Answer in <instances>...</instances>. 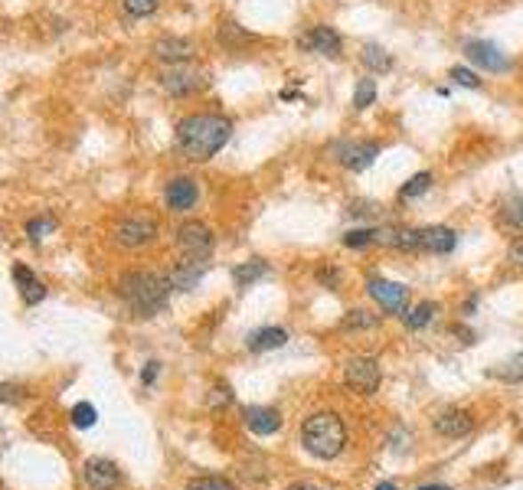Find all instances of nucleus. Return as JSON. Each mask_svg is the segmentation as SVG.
<instances>
[{
    "label": "nucleus",
    "mask_w": 523,
    "mask_h": 490,
    "mask_svg": "<svg viewBox=\"0 0 523 490\" xmlns=\"http://www.w3.org/2000/svg\"><path fill=\"white\" fill-rule=\"evenodd\" d=\"M232 138V121L216 111H200V115H187L177 125V148L193 164H206L220 154Z\"/></svg>",
    "instance_id": "f257e3e1"
},
{
    "label": "nucleus",
    "mask_w": 523,
    "mask_h": 490,
    "mask_svg": "<svg viewBox=\"0 0 523 490\" xmlns=\"http://www.w3.org/2000/svg\"><path fill=\"white\" fill-rule=\"evenodd\" d=\"M171 278L161 275V271H125L118 278V298L128 304L134 314L141 317H154L167 308V298H171Z\"/></svg>",
    "instance_id": "f03ea898"
},
{
    "label": "nucleus",
    "mask_w": 523,
    "mask_h": 490,
    "mask_svg": "<svg viewBox=\"0 0 523 490\" xmlns=\"http://www.w3.org/2000/svg\"><path fill=\"white\" fill-rule=\"evenodd\" d=\"M302 445L308 454L321 461L337 458L347 445V425L337 412H314L302 425Z\"/></svg>",
    "instance_id": "7ed1b4c3"
},
{
    "label": "nucleus",
    "mask_w": 523,
    "mask_h": 490,
    "mask_svg": "<svg viewBox=\"0 0 523 490\" xmlns=\"http://www.w3.org/2000/svg\"><path fill=\"white\" fill-rule=\"evenodd\" d=\"M213 245H216V236L206 222L200 220H187L177 226V249H181L183 259H200L210 261Z\"/></svg>",
    "instance_id": "20e7f679"
},
{
    "label": "nucleus",
    "mask_w": 523,
    "mask_h": 490,
    "mask_svg": "<svg viewBox=\"0 0 523 490\" xmlns=\"http://www.w3.org/2000/svg\"><path fill=\"white\" fill-rule=\"evenodd\" d=\"M210 85V76L203 69H193L190 62H181V66H171V69L161 72V89L173 99H187V95H197Z\"/></svg>",
    "instance_id": "39448f33"
},
{
    "label": "nucleus",
    "mask_w": 523,
    "mask_h": 490,
    "mask_svg": "<svg viewBox=\"0 0 523 490\" xmlns=\"http://www.w3.org/2000/svg\"><path fill=\"white\" fill-rule=\"evenodd\" d=\"M157 239V220L144 216V213H131L115 226V242L121 249H144Z\"/></svg>",
    "instance_id": "423d86ee"
},
{
    "label": "nucleus",
    "mask_w": 523,
    "mask_h": 490,
    "mask_svg": "<svg viewBox=\"0 0 523 490\" xmlns=\"http://www.w3.org/2000/svg\"><path fill=\"white\" fill-rule=\"evenodd\" d=\"M343 380H347V386H350L353 392L373 396V392L380 390L382 370L373 357H350V360L343 363Z\"/></svg>",
    "instance_id": "0eeeda50"
},
{
    "label": "nucleus",
    "mask_w": 523,
    "mask_h": 490,
    "mask_svg": "<svg viewBox=\"0 0 523 490\" xmlns=\"http://www.w3.org/2000/svg\"><path fill=\"white\" fill-rule=\"evenodd\" d=\"M366 294L380 304L382 314H392V317L406 314V308H409V288L399 281H386L373 275V278H366Z\"/></svg>",
    "instance_id": "6e6552de"
},
{
    "label": "nucleus",
    "mask_w": 523,
    "mask_h": 490,
    "mask_svg": "<svg viewBox=\"0 0 523 490\" xmlns=\"http://www.w3.org/2000/svg\"><path fill=\"white\" fill-rule=\"evenodd\" d=\"M380 144L376 141H343L337 144V160H341L347 171H366L373 167V160L380 157Z\"/></svg>",
    "instance_id": "1a4fd4ad"
},
{
    "label": "nucleus",
    "mask_w": 523,
    "mask_h": 490,
    "mask_svg": "<svg viewBox=\"0 0 523 490\" xmlns=\"http://www.w3.org/2000/svg\"><path fill=\"white\" fill-rule=\"evenodd\" d=\"M464 56L484 72H507L511 60L501 52V46H494L491 40H468L464 43Z\"/></svg>",
    "instance_id": "9d476101"
},
{
    "label": "nucleus",
    "mask_w": 523,
    "mask_h": 490,
    "mask_svg": "<svg viewBox=\"0 0 523 490\" xmlns=\"http://www.w3.org/2000/svg\"><path fill=\"white\" fill-rule=\"evenodd\" d=\"M200 200V187L193 177H173L167 187H164V203H167V210L171 213H190Z\"/></svg>",
    "instance_id": "9b49d317"
},
{
    "label": "nucleus",
    "mask_w": 523,
    "mask_h": 490,
    "mask_svg": "<svg viewBox=\"0 0 523 490\" xmlns=\"http://www.w3.org/2000/svg\"><path fill=\"white\" fill-rule=\"evenodd\" d=\"M82 478L92 490H115L121 484V470L109 458H89L82 468Z\"/></svg>",
    "instance_id": "f8f14e48"
},
{
    "label": "nucleus",
    "mask_w": 523,
    "mask_h": 490,
    "mask_svg": "<svg viewBox=\"0 0 523 490\" xmlns=\"http://www.w3.org/2000/svg\"><path fill=\"white\" fill-rule=\"evenodd\" d=\"M242 422H245V429L252 435H275V431L282 429V412L272 409V406H245L242 409Z\"/></svg>",
    "instance_id": "ddd939ff"
},
{
    "label": "nucleus",
    "mask_w": 523,
    "mask_h": 490,
    "mask_svg": "<svg viewBox=\"0 0 523 490\" xmlns=\"http://www.w3.org/2000/svg\"><path fill=\"white\" fill-rule=\"evenodd\" d=\"M458 249V232L448 226H425L419 229V252L429 255H452Z\"/></svg>",
    "instance_id": "4468645a"
},
{
    "label": "nucleus",
    "mask_w": 523,
    "mask_h": 490,
    "mask_svg": "<svg viewBox=\"0 0 523 490\" xmlns=\"http://www.w3.org/2000/svg\"><path fill=\"white\" fill-rule=\"evenodd\" d=\"M304 50H311V52H321V56H327V60H337L343 50V40H341V33L334 30V27H324V23H318L308 36L302 40Z\"/></svg>",
    "instance_id": "2eb2a0df"
},
{
    "label": "nucleus",
    "mask_w": 523,
    "mask_h": 490,
    "mask_svg": "<svg viewBox=\"0 0 523 490\" xmlns=\"http://www.w3.org/2000/svg\"><path fill=\"white\" fill-rule=\"evenodd\" d=\"M206 269H210V261H200V259H183V261H177V265L167 271V278H171V288L173 291H193L203 281Z\"/></svg>",
    "instance_id": "dca6fc26"
},
{
    "label": "nucleus",
    "mask_w": 523,
    "mask_h": 490,
    "mask_svg": "<svg viewBox=\"0 0 523 490\" xmlns=\"http://www.w3.org/2000/svg\"><path fill=\"white\" fill-rule=\"evenodd\" d=\"M474 429V419L471 412L464 409H445L439 412V419H435V431L442 435V438H464V435H471Z\"/></svg>",
    "instance_id": "f3484780"
},
{
    "label": "nucleus",
    "mask_w": 523,
    "mask_h": 490,
    "mask_svg": "<svg viewBox=\"0 0 523 490\" xmlns=\"http://www.w3.org/2000/svg\"><path fill=\"white\" fill-rule=\"evenodd\" d=\"M197 46L190 40H183V36H164V40L154 43V56L167 66H181V62H190Z\"/></svg>",
    "instance_id": "a211bd4d"
},
{
    "label": "nucleus",
    "mask_w": 523,
    "mask_h": 490,
    "mask_svg": "<svg viewBox=\"0 0 523 490\" xmlns=\"http://www.w3.org/2000/svg\"><path fill=\"white\" fill-rule=\"evenodd\" d=\"M285 343H288V331H285V327H259V331L249 333L245 347H249L252 353H265V350H278Z\"/></svg>",
    "instance_id": "6ab92c4d"
},
{
    "label": "nucleus",
    "mask_w": 523,
    "mask_h": 490,
    "mask_svg": "<svg viewBox=\"0 0 523 490\" xmlns=\"http://www.w3.org/2000/svg\"><path fill=\"white\" fill-rule=\"evenodd\" d=\"M380 242L390 245V249L399 252H419V229H409V226H390V229H380Z\"/></svg>",
    "instance_id": "aec40b11"
},
{
    "label": "nucleus",
    "mask_w": 523,
    "mask_h": 490,
    "mask_svg": "<svg viewBox=\"0 0 523 490\" xmlns=\"http://www.w3.org/2000/svg\"><path fill=\"white\" fill-rule=\"evenodd\" d=\"M262 278H269V261H262V259L242 261L239 269H232V281H236L239 288H252V285Z\"/></svg>",
    "instance_id": "412c9836"
},
{
    "label": "nucleus",
    "mask_w": 523,
    "mask_h": 490,
    "mask_svg": "<svg viewBox=\"0 0 523 490\" xmlns=\"http://www.w3.org/2000/svg\"><path fill=\"white\" fill-rule=\"evenodd\" d=\"M360 60L373 76H386V72L392 69V56L382 50V46H376V43H366V46H363Z\"/></svg>",
    "instance_id": "4be33fe9"
},
{
    "label": "nucleus",
    "mask_w": 523,
    "mask_h": 490,
    "mask_svg": "<svg viewBox=\"0 0 523 490\" xmlns=\"http://www.w3.org/2000/svg\"><path fill=\"white\" fill-rule=\"evenodd\" d=\"M435 314H439V304H435V301H422V304H415L413 310H406L403 320L409 331H425L435 320Z\"/></svg>",
    "instance_id": "5701e85b"
},
{
    "label": "nucleus",
    "mask_w": 523,
    "mask_h": 490,
    "mask_svg": "<svg viewBox=\"0 0 523 490\" xmlns=\"http://www.w3.org/2000/svg\"><path fill=\"white\" fill-rule=\"evenodd\" d=\"M491 376H494V380L507 382V386H517V382H523V353H513L507 363L494 366Z\"/></svg>",
    "instance_id": "b1692460"
},
{
    "label": "nucleus",
    "mask_w": 523,
    "mask_h": 490,
    "mask_svg": "<svg viewBox=\"0 0 523 490\" xmlns=\"http://www.w3.org/2000/svg\"><path fill=\"white\" fill-rule=\"evenodd\" d=\"M341 242L347 249H366V245H376L380 242V229L373 226H360V229H347L341 236Z\"/></svg>",
    "instance_id": "393cba45"
},
{
    "label": "nucleus",
    "mask_w": 523,
    "mask_h": 490,
    "mask_svg": "<svg viewBox=\"0 0 523 490\" xmlns=\"http://www.w3.org/2000/svg\"><path fill=\"white\" fill-rule=\"evenodd\" d=\"M429 190H432V173L422 171V173H415V177H409V181L399 187V200H419V197H425Z\"/></svg>",
    "instance_id": "a878e982"
},
{
    "label": "nucleus",
    "mask_w": 523,
    "mask_h": 490,
    "mask_svg": "<svg viewBox=\"0 0 523 490\" xmlns=\"http://www.w3.org/2000/svg\"><path fill=\"white\" fill-rule=\"evenodd\" d=\"M380 324V314H373V310H363V308H353L347 317L341 320L343 331H373Z\"/></svg>",
    "instance_id": "bb28decb"
},
{
    "label": "nucleus",
    "mask_w": 523,
    "mask_h": 490,
    "mask_svg": "<svg viewBox=\"0 0 523 490\" xmlns=\"http://www.w3.org/2000/svg\"><path fill=\"white\" fill-rule=\"evenodd\" d=\"M501 222H507L511 229H520L523 232V193H513V197H507V200H503Z\"/></svg>",
    "instance_id": "cd10ccee"
},
{
    "label": "nucleus",
    "mask_w": 523,
    "mask_h": 490,
    "mask_svg": "<svg viewBox=\"0 0 523 490\" xmlns=\"http://www.w3.org/2000/svg\"><path fill=\"white\" fill-rule=\"evenodd\" d=\"M376 101V79L366 76V79L357 82V89H353V108L357 111H366Z\"/></svg>",
    "instance_id": "c85d7f7f"
},
{
    "label": "nucleus",
    "mask_w": 523,
    "mask_h": 490,
    "mask_svg": "<svg viewBox=\"0 0 523 490\" xmlns=\"http://www.w3.org/2000/svg\"><path fill=\"white\" fill-rule=\"evenodd\" d=\"M220 40H222V46H229V50H236V46H242V43H252L255 36L252 33H245L239 27V23H232V20H226L220 27Z\"/></svg>",
    "instance_id": "c756f323"
},
{
    "label": "nucleus",
    "mask_w": 523,
    "mask_h": 490,
    "mask_svg": "<svg viewBox=\"0 0 523 490\" xmlns=\"http://www.w3.org/2000/svg\"><path fill=\"white\" fill-rule=\"evenodd\" d=\"M121 4H125V13H128V17H138V20L157 13V7H161V0H121Z\"/></svg>",
    "instance_id": "7c9ffc66"
},
{
    "label": "nucleus",
    "mask_w": 523,
    "mask_h": 490,
    "mask_svg": "<svg viewBox=\"0 0 523 490\" xmlns=\"http://www.w3.org/2000/svg\"><path fill=\"white\" fill-rule=\"evenodd\" d=\"M448 79H452L455 85H462V89H481V85H484V82L478 79V72H471L468 66H452Z\"/></svg>",
    "instance_id": "2f4dec72"
},
{
    "label": "nucleus",
    "mask_w": 523,
    "mask_h": 490,
    "mask_svg": "<svg viewBox=\"0 0 523 490\" xmlns=\"http://www.w3.org/2000/svg\"><path fill=\"white\" fill-rule=\"evenodd\" d=\"M95 419H99V412H95L92 402H79V406L72 409V425H76V429H92Z\"/></svg>",
    "instance_id": "473e14b6"
},
{
    "label": "nucleus",
    "mask_w": 523,
    "mask_h": 490,
    "mask_svg": "<svg viewBox=\"0 0 523 490\" xmlns=\"http://www.w3.org/2000/svg\"><path fill=\"white\" fill-rule=\"evenodd\" d=\"M380 213H382V206L380 203H373V200H353L350 203V216L353 220H380Z\"/></svg>",
    "instance_id": "72a5a7b5"
},
{
    "label": "nucleus",
    "mask_w": 523,
    "mask_h": 490,
    "mask_svg": "<svg viewBox=\"0 0 523 490\" xmlns=\"http://www.w3.org/2000/svg\"><path fill=\"white\" fill-rule=\"evenodd\" d=\"M52 229H56V220H50V216H36V220L27 222V236H30L33 242L52 236Z\"/></svg>",
    "instance_id": "f704fd0d"
},
{
    "label": "nucleus",
    "mask_w": 523,
    "mask_h": 490,
    "mask_svg": "<svg viewBox=\"0 0 523 490\" xmlns=\"http://www.w3.org/2000/svg\"><path fill=\"white\" fill-rule=\"evenodd\" d=\"M314 278H318V285H321V288H327V291L341 288V269H334L331 261H324L321 269L314 271Z\"/></svg>",
    "instance_id": "c9c22d12"
},
{
    "label": "nucleus",
    "mask_w": 523,
    "mask_h": 490,
    "mask_svg": "<svg viewBox=\"0 0 523 490\" xmlns=\"http://www.w3.org/2000/svg\"><path fill=\"white\" fill-rule=\"evenodd\" d=\"M187 490H236L226 478H193Z\"/></svg>",
    "instance_id": "e433bc0d"
},
{
    "label": "nucleus",
    "mask_w": 523,
    "mask_h": 490,
    "mask_svg": "<svg viewBox=\"0 0 523 490\" xmlns=\"http://www.w3.org/2000/svg\"><path fill=\"white\" fill-rule=\"evenodd\" d=\"M11 275H13V285H17V288H30V285H33V281H36V275H33V269H30V265H23V261H17V265H13V271H11Z\"/></svg>",
    "instance_id": "4c0bfd02"
},
{
    "label": "nucleus",
    "mask_w": 523,
    "mask_h": 490,
    "mask_svg": "<svg viewBox=\"0 0 523 490\" xmlns=\"http://www.w3.org/2000/svg\"><path fill=\"white\" fill-rule=\"evenodd\" d=\"M20 294H23V301H27V304H40V301L46 298V285H43V281H33L30 288H23Z\"/></svg>",
    "instance_id": "58836bf2"
},
{
    "label": "nucleus",
    "mask_w": 523,
    "mask_h": 490,
    "mask_svg": "<svg viewBox=\"0 0 523 490\" xmlns=\"http://www.w3.org/2000/svg\"><path fill=\"white\" fill-rule=\"evenodd\" d=\"M232 402V392L226 390V386H216V390L210 392V406L213 409H222V406H229Z\"/></svg>",
    "instance_id": "ea45409f"
},
{
    "label": "nucleus",
    "mask_w": 523,
    "mask_h": 490,
    "mask_svg": "<svg viewBox=\"0 0 523 490\" xmlns=\"http://www.w3.org/2000/svg\"><path fill=\"white\" fill-rule=\"evenodd\" d=\"M157 373H161V363H157V360L144 363V370H141V382H144V386H151V382L157 380Z\"/></svg>",
    "instance_id": "a19ab883"
},
{
    "label": "nucleus",
    "mask_w": 523,
    "mask_h": 490,
    "mask_svg": "<svg viewBox=\"0 0 523 490\" xmlns=\"http://www.w3.org/2000/svg\"><path fill=\"white\" fill-rule=\"evenodd\" d=\"M17 386H0V402H20V396H17Z\"/></svg>",
    "instance_id": "79ce46f5"
},
{
    "label": "nucleus",
    "mask_w": 523,
    "mask_h": 490,
    "mask_svg": "<svg viewBox=\"0 0 523 490\" xmlns=\"http://www.w3.org/2000/svg\"><path fill=\"white\" fill-rule=\"evenodd\" d=\"M511 261L523 269V239H520V242H513V245H511Z\"/></svg>",
    "instance_id": "37998d69"
},
{
    "label": "nucleus",
    "mask_w": 523,
    "mask_h": 490,
    "mask_svg": "<svg viewBox=\"0 0 523 490\" xmlns=\"http://www.w3.org/2000/svg\"><path fill=\"white\" fill-rule=\"evenodd\" d=\"M474 304H478V294H471V298L464 301V314H471V310H474Z\"/></svg>",
    "instance_id": "c03bdc74"
},
{
    "label": "nucleus",
    "mask_w": 523,
    "mask_h": 490,
    "mask_svg": "<svg viewBox=\"0 0 523 490\" xmlns=\"http://www.w3.org/2000/svg\"><path fill=\"white\" fill-rule=\"evenodd\" d=\"M373 490H399V487H396L392 480H382V484H376V487H373Z\"/></svg>",
    "instance_id": "a18cd8bd"
},
{
    "label": "nucleus",
    "mask_w": 523,
    "mask_h": 490,
    "mask_svg": "<svg viewBox=\"0 0 523 490\" xmlns=\"http://www.w3.org/2000/svg\"><path fill=\"white\" fill-rule=\"evenodd\" d=\"M288 490H321V487H314V484H292Z\"/></svg>",
    "instance_id": "49530a36"
},
{
    "label": "nucleus",
    "mask_w": 523,
    "mask_h": 490,
    "mask_svg": "<svg viewBox=\"0 0 523 490\" xmlns=\"http://www.w3.org/2000/svg\"><path fill=\"white\" fill-rule=\"evenodd\" d=\"M282 99H285V101H292V99H298V92H294V89H285V92H282Z\"/></svg>",
    "instance_id": "de8ad7c7"
},
{
    "label": "nucleus",
    "mask_w": 523,
    "mask_h": 490,
    "mask_svg": "<svg viewBox=\"0 0 523 490\" xmlns=\"http://www.w3.org/2000/svg\"><path fill=\"white\" fill-rule=\"evenodd\" d=\"M419 490H448V487H442V484H429V487H419Z\"/></svg>",
    "instance_id": "09e8293b"
}]
</instances>
